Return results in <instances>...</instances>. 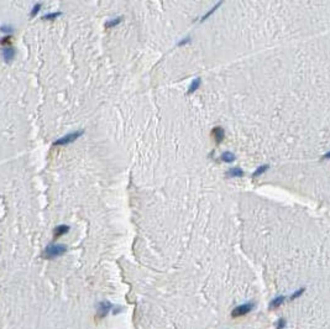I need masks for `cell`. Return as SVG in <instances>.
Here are the masks:
<instances>
[{"mask_svg":"<svg viewBox=\"0 0 330 329\" xmlns=\"http://www.w3.org/2000/svg\"><path fill=\"white\" fill-rule=\"evenodd\" d=\"M67 252V246L63 244H51L45 249L42 256L47 260H53L56 257H60Z\"/></svg>","mask_w":330,"mask_h":329,"instance_id":"6da1fadb","label":"cell"},{"mask_svg":"<svg viewBox=\"0 0 330 329\" xmlns=\"http://www.w3.org/2000/svg\"><path fill=\"white\" fill-rule=\"evenodd\" d=\"M83 134H84L83 130H81V131H73V132H69V134L64 135V136H62V138L57 139V140H56L52 145H53V146H63V145H68V144H71V143H74L77 139H79V138L82 136Z\"/></svg>","mask_w":330,"mask_h":329,"instance_id":"7a4b0ae2","label":"cell"},{"mask_svg":"<svg viewBox=\"0 0 330 329\" xmlns=\"http://www.w3.org/2000/svg\"><path fill=\"white\" fill-rule=\"evenodd\" d=\"M253 308H255V303H251V302L239 305V306H236L235 308L232 309V312H231V317H234V318L244 317V316L248 314V313H250Z\"/></svg>","mask_w":330,"mask_h":329,"instance_id":"3957f363","label":"cell"},{"mask_svg":"<svg viewBox=\"0 0 330 329\" xmlns=\"http://www.w3.org/2000/svg\"><path fill=\"white\" fill-rule=\"evenodd\" d=\"M111 303L110 302H108V301H102L99 305H98V310H97V318H99V319H103V318H105L108 314H109V312L111 310Z\"/></svg>","mask_w":330,"mask_h":329,"instance_id":"277c9868","label":"cell"},{"mask_svg":"<svg viewBox=\"0 0 330 329\" xmlns=\"http://www.w3.org/2000/svg\"><path fill=\"white\" fill-rule=\"evenodd\" d=\"M211 138L214 139L215 144L219 145L224 140V138H225V131H224V129H223L221 126H215V127L211 130Z\"/></svg>","mask_w":330,"mask_h":329,"instance_id":"5b68a950","label":"cell"},{"mask_svg":"<svg viewBox=\"0 0 330 329\" xmlns=\"http://www.w3.org/2000/svg\"><path fill=\"white\" fill-rule=\"evenodd\" d=\"M1 55H3V58L6 63H10L13 62V60L15 58L16 56V51L14 47H5L1 50Z\"/></svg>","mask_w":330,"mask_h":329,"instance_id":"8992f818","label":"cell"},{"mask_svg":"<svg viewBox=\"0 0 330 329\" xmlns=\"http://www.w3.org/2000/svg\"><path fill=\"white\" fill-rule=\"evenodd\" d=\"M68 231H69V226L66 225V224L56 226L55 230H53V239H58V238H61L62 235L67 234Z\"/></svg>","mask_w":330,"mask_h":329,"instance_id":"52a82bcc","label":"cell"},{"mask_svg":"<svg viewBox=\"0 0 330 329\" xmlns=\"http://www.w3.org/2000/svg\"><path fill=\"white\" fill-rule=\"evenodd\" d=\"M286 296H277V297H274L272 301H271V303H269V309H277V308H279L283 303H285V301H286Z\"/></svg>","mask_w":330,"mask_h":329,"instance_id":"ba28073f","label":"cell"},{"mask_svg":"<svg viewBox=\"0 0 330 329\" xmlns=\"http://www.w3.org/2000/svg\"><path fill=\"white\" fill-rule=\"evenodd\" d=\"M226 176H229V177H242L244 176V171L241 168H239V167H232V168H230L227 171Z\"/></svg>","mask_w":330,"mask_h":329,"instance_id":"9c48e42d","label":"cell"},{"mask_svg":"<svg viewBox=\"0 0 330 329\" xmlns=\"http://www.w3.org/2000/svg\"><path fill=\"white\" fill-rule=\"evenodd\" d=\"M200 83H202L200 78H195V79H193L192 83H190V85H189V88H188V94L194 93V92L200 87Z\"/></svg>","mask_w":330,"mask_h":329,"instance_id":"30bf717a","label":"cell"},{"mask_svg":"<svg viewBox=\"0 0 330 329\" xmlns=\"http://www.w3.org/2000/svg\"><path fill=\"white\" fill-rule=\"evenodd\" d=\"M123 19H124L123 16H119V18H114V19H111V20L106 21V22H105V29H111V27L119 25V24L123 21Z\"/></svg>","mask_w":330,"mask_h":329,"instance_id":"8fae6325","label":"cell"},{"mask_svg":"<svg viewBox=\"0 0 330 329\" xmlns=\"http://www.w3.org/2000/svg\"><path fill=\"white\" fill-rule=\"evenodd\" d=\"M268 167H269L268 164H262V166H260V167H257V168H256V171H255V172L252 173V177H253V178H256V177H258V176H261L262 173H265V172L267 171V170H268Z\"/></svg>","mask_w":330,"mask_h":329,"instance_id":"7c38bea8","label":"cell"},{"mask_svg":"<svg viewBox=\"0 0 330 329\" xmlns=\"http://www.w3.org/2000/svg\"><path fill=\"white\" fill-rule=\"evenodd\" d=\"M304 291H306V287H302V288H298L297 291H294L290 296H289L288 298H289V301H294V299H297V298H299L303 293H304Z\"/></svg>","mask_w":330,"mask_h":329,"instance_id":"4fadbf2b","label":"cell"},{"mask_svg":"<svg viewBox=\"0 0 330 329\" xmlns=\"http://www.w3.org/2000/svg\"><path fill=\"white\" fill-rule=\"evenodd\" d=\"M234 160H235V155H234V154H231V152H229V151L224 152V154L221 155V161H224V162L230 164V162H232Z\"/></svg>","mask_w":330,"mask_h":329,"instance_id":"5bb4252c","label":"cell"},{"mask_svg":"<svg viewBox=\"0 0 330 329\" xmlns=\"http://www.w3.org/2000/svg\"><path fill=\"white\" fill-rule=\"evenodd\" d=\"M62 15V13L61 11H56V13H48V14H46V15H43L42 16V20H55V19H57L58 16H61Z\"/></svg>","mask_w":330,"mask_h":329,"instance_id":"9a60e30c","label":"cell"},{"mask_svg":"<svg viewBox=\"0 0 330 329\" xmlns=\"http://www.w3.org/2000/svg\"><path fill=\"white\" fill-rule=\"evenodd\" d=\"M41 8H42V4H40V3L35 4L34 8H32V10H31V13H30V16H31V18H35V16L39 14V11L41 10Z\"/></svg>","mask_w":330,"mask_h":329,"instance_id":"2e32d148","label":"cell"},{"mask_svg":"<svg viewBox=\"0 0 330 329\" xmlns=\"http://www.w3.org/2000/svg\"><path fill=\"white\" fill-rule=\"evenodd\" d=\"M220 5H221V3H218V4H215V5H214V8H211V9H210V10H209V11L206 13L205 15H204V16L202 18V20H200V21L206 20V19H208V18H209V16H210L211 14H214V11H215V10H216V9H218V8L220 6Z\"/></svg>","mask_w":330,"mask_h":329,"instance_id":"e0dca14e","label":"cell"},{"mask_svg":"<svg viewBox=\"0 0 330 329\" xmlns=\"http://www.w3.org/2000/svg\"><path fill=\"white\" fill-rule=\"evenodd\" d=\"M11 41H13V37H11L10 35H8V36H4V37L0 39V45H1V46L11 45Z\"/></svg>","mask_w":330,"mask_h":329,"instance_id":"ac0fdd59","label":"cell"},{"mask_svg":"<svg viewBox=\"0 0 330 329\" xmlns=\"http://www.w3.org/2000/svg\"><path fill=\"white\" fill-rule=\"evenodd\" d=\"M286 326H287V322H286L285 318H279L278 322L276 323V328L277 329H285L286 328Z\"/></svg>","mask_w":330,"mask_h":329,"instance_id":"d6986e66","label":"cell"},{"mask_svg":"<svg viewBox=\"0 0 330 329\" xmlns=\"http://www.w3.org/2000/svg\"><path fill=\"white\" fill-rule=\"evenodd\" d=\"M0 31H3V32H13L14 27L11 25H1L0 26Z\"/></svg>","mask_w":330,"mask_h":329,"instance_id":"ffe728a7","label":"cell"},{"mask_svg":"<svg viewBox=\"0 0 330 329\" xmlns=\"http://www.w3.org/2000/svg\"><path fill=\"white\" fill-rule=\"evenodd\" d=\"M188 42H190V37H184L182 41L178 42V46H183V45H186V43H188Z\"/></svg>","mask_w":330,"mask_h":329,"instance_id":"44dd1931","label":"cell"},{"mask_svg":"<svg viewBox=\"0 0 330 329\" xmlns=\"http://www.w3.org/2000/svg\"><path fill=\"white\" fill-rule=\"evenodd\" d=\"M322 159H323V160H329V159H330V151H329V152H327L325 155H323V157H322Z\"/></svg>","mask_w":330,"mask_h":329,"instance_id":"7402d4cb","label":"cell"}]
</instances>
